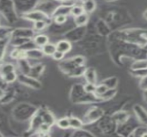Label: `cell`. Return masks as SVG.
I'll use <instances>...</instances> for the list:
<instances>
[{
    "mask_svg": "<svg viewBox=\"0 0 147 137\" xmlns=\"http://www.w3.org/2000/svg\"><path fill=\"white\" fill-rule=\"evenodd\" d=\"M26 17L30 19L35 20L36 21H42L43 19L46 20L47 17L45 16V15L43 14L42 13H39V12H34V13H31L28 14L26 15Z\"/></svg>",
    "mask_w": 147,
    "mask_h": 137,
    "instance_id": "1",
    "label": "cell"
},
{
    "mask_svg": "<svg viewBox=\"0 0 147 137\" xmlns=\"http://www.w3.org/2000/svg\"><path fill=\"white\" fill-rule=\"evenodd\" d=\"M71 49L70 43H68L67 41H60L57 45V50L59 51H61L62 53L67 52Z\"/></svg>",
    "mask_w": 147,
    "mask_h": 137,
    "instance_id": "2",
    "label": "cell"
},
{
    "mask_svg": "<svg viewBox=\"0 0 147 137\" xmlns=\"http://www.w3.org/2000/svg\"><path fill=\"white\" fill-rule=\"evenodd\" d=\"M43 51L46 55H53L57 51V47L51 43H47L43 46Z\"/></svg>",
    "mask_w": 147,
    "mask_h": 137,
    "instance_id": "3",
    "label": "cell"
},
{
    "mask_svg": "<svg viewBox=\"0 0 147 137\" xmlns=\"http://www.w3.org/2000/svg\"><path fill=\"white\" fill-rule=\"evenodd\" d=\"M69 124L71 127L74 128H80L83 125V123L80 119L75 117H72L69 119Z\"/></svg>",
    "mask_w": 147,
    "mask_h": 137,
    "instance_id": "4",
    "label": "cell"
},
{
    "mask_svg": "<svg viewBox=\"0 0 147 137\" xmlns=\"http://www.w3.org/2000/svg\"><path fill=\"white\" fill-rule=\"evenodd\" d=\"M86 78L90 82V84H94L95 83V73L92 69H88L86 72Z\"/></svg>",
    "mask_w": 147,
    "mask_h": 137,
    "instance_id": "5",
    "label": "cell"
},
{
    "mask_svg": "<svg viewBox=\"0 0 147 137\" xmlns=\"http://www.w3.org/2000/svg\"><path fill=\"white\" fill-rule=\"evenodd\" d=\"M48 37L43 35H40L35 38V43L39 45H45L48 43Z\"/></svg>",
    "mask_w": 147,
    "mask_h": 137,
    "instance_id": "6",
    "label": "cell"
},
{
    "mask_svg": "<svg viewBox=\"0 0 147 137\" xmlns=\"http://www.w3.org/2000/svg\"><path fill=\"white\" fill-rule=\"evenodd\" d=\"M58 126L61 128H63V129H66V128H68L70 126V124H69V119H66V118H64V119H60L59 121H58Z\"/></svg>",
    "mask_w": 147,
    "mask_h": 137,
    "instance_id": "7",
    "label": "cell"
},
{
    "mask_svg": "<svg viewBox=\"0 0 147 137\" xmlns=\"http://www.w3.org/2000/svg\"><path fill=\"white\" fill-rule=\"evenodd\" d=\"M87 19H88V18H87V15L85 14H82V15L76 17V22L78 25H83L87 21Z\"/></svg>",
    "mask_w": 147,
    "mask_h": 137,
    "instance_id": "8",
    "label": "cell"
},
{
    "mask_svg": "<svg viewBox=\"0 0 147 137\" xmlns=\"http://www.w3.org/2000/svg\"><path fill=\"white\" fill-rule=\"evenodd\" d=\"M83 10H84L83 7L74 6L72 9H71V13H72L74 15H75V16L78 17L79 16V15H82V14H83Z\"/></svg>",
    "mask_w": 147,
    "mask_h": 137,
    "instance_id": "9",
    "label": "cell"
},
{
    "mask_svg": "<svg viewBox=\"0 0 147 137\" xmlns=\"http://www.w3.org/2000/svg\"><path fill=\"white\" fill-rule=\"evenodd\" d=\"M84 9L86 10L87 12H92L95 8V4L93 1H86L84 4Z\"/></svg>",
    "mask_w": 147,
    "mask_h": 137,
    "instance_id": "10",
    "label": "cell"
},
{
    "mask_svg": "<svg viewBox=\"0 0 147 137\" xmlns=\"http://www.w3.org/2000/svg\"><path fill=\"white\" fill-rule=\"evenodd\" d=\"M15 78H16V75H15V73L12 72L5 75V80L8 82H13V81L15 80Z\"/></svg>",
    "mask_w": 147,
    "mask_h": 137,
    "instance_id": "11",
    "label": "cell"
},
{
    "mask_svg": "<svg viewBox=\"0 0 147 137\" xmlns=\"http://www.w3.org/2000/svg\"><path fill=\"white\" fill-rule=\"evenodd\" d=\"M107 88L105 85H100L96 88V93L99 95H104L107 92Z\"/></svg>",
    "mask_w": 147,
    "mask_h": 137,
    "instance_id": "12",
    "label": "cell"
},
{
    "mask_svg": "<svg viewBox=\"0 0 147 137\" xmlns=\"http://www.w3.org/2000/svg\"><path fill=\"white\" fill-rule=\"evenodd\" d=\"M45 26V23L43 21H36L34 23V27L36 29H43Z\"/></svg>",
    "mask_w": 147,
    "mask_h": 137,
    "instance_id": "13",
    "label": "cell"
},
{
    "mask_svg": "<svg viewBox=\"0 0 147 137\" xmlns=\"http://www.w3.org/2000/svg\"><path fill=\"white\" fill-rule=\"evenodd\" d=\"M65 20H66V17L63 15H58V16L56 17V19H55V21L58 23H64V22L65 21Z\"/></svg>",
    "mask_w": 147,
    "mask_h": 137,
    "instance_id": "14",
    "label": "cell"
},
{
    "mask_svg": "<svg viewBox=\"0 0 147 137\" xmlns=\"http://www.w3.org/2000/svg\"><path fill=\"white\" fill-rule=\"evenodd\" d=\"M53 56L56 60H61V59L63 57V53L61 52V51H59L57 50L56 52L53 54Z\"/></svg>",
    "mask_w": 147,
    "mask_h": 137,
    "instance_id": "15",
    "label": "cell"
},
{
    "mask_svg": "<svg viewBox=\"0 0 147 137\" xmlns=\"http://www.w3.org/2000/svg\"><path fill=\"white\" fill-rule=\"evenodd\" d=\"M96 88L93 86L92 84H87L86 86H85V90L87 92H92V91H96Z\"/></svg>",
    "mask_w": 147,
    "mask_h": 137,
    "instance_id": "16",
    "label": "cell"
},
{
    "mask_svg": "<svg viewBox=\"0 0 147 137\" xmlns=\"http://www.w3.org/2000/svg\"><path fill=\"white\" fill-rule=\"evenodd\" d=\"M41 137H50V136H49L46 133H42Z\"/></svg>",
    "mask_w": 147,
    "mask_h": 137,
    "instance_id": "17",
    "label": "cell"
},
{
    "mask_svg": "<svg viewBox=\"0 0 147 137\" xmlns=\"http://www.w3.org/2000/svg\"><path fill=\"white\" fill-rule=\"evenodd\" d=\"M142 137H147V133H144V134L142 136Z\"/></svg>",
    "mask_w": 147,
    "mask_h": 137,
    "instance_id": "18",
    "label": "cell"
}]
</instances>
